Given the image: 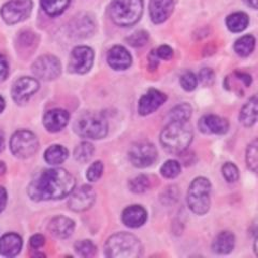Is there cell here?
Here are the masks:
<instances>
[{"mask_svg":"<svg viewBox=\"0 0 258 258\" xmlns=\"http://www.w3.org/2000/svg\"><path fill=\"white\" fill-rule=\"evenodd\" d=\"M76 180L62 168L47 169L32 181L28 187V195L32 200H57L67 197L74 191Z\"/></svg>","mask_w":258,"mask_h":258,"instance_id":"6da1fadb","label":"cell"},{"mask_svg":"<svg viewBox=\"0 0 258 258\" xmlns=\"http://www.w3.org/2000/svg\"><path fill=\"white\" fill-rule=\"evenodd\" d=\"M192 137L188 122L171 120L160 134V143L171 154H182L189 147Z\"/></svg>","mask_w":258,"mask_h":258,"instance_id":"7a4b0ae2","label":"cell"},{"mask_svg":"<svg viewBox=\"0 0 258 258\" xmlns=\"http://www.w3.org/2000/svg\"><path fill=\"white\" fill-rule=\"evenodd\" d=\"M104 252L110 258H136L141 255L142 246L132 233L118 232L108 239Z\"/></svg>","mask_w":258,"mask_h":258,"instance_id":"3957f363","label":"cell"},{"mask_svg":"<svg viewBox=\"0 0 258 258\" xmlns=\"http://www.w3.org/2000/svg\"><path fill=\"white\" fill-rule=\"evenodd\" d=\"M143 13L142 0H113L109 14L113 23L122 27L135 25Z\"/></svg>","mask_w":258,"mask_h":258,"instance_id":"277c9868","label":"cell"},{"mask_svg":"<svg viewBox=\"0 0 258 258\" xmlns=\"http://www.w3.org/2000/svg\"><path fill=\"white\" fill-rule=\"evenodd\" d=\"M211 183L206 177L199 176L194 180L188 188L187 204L191 212L197 215L206 214L211 205Z\"/></svg>","mask_w":258,"mask_h":258,"instance_id":"5b68a950","label":"cell"},{"mask_svg":"<svg viewBox=\"0 0 258 258\" xmlns=\"http://www.w3.org/2000/svg\"><path fill=\"white\" fill-rule=\"evenodd\" d=\"M108 122L98 113H85L75 124L76 133L84 138L101 139L108 134Z\"/></svg>","mask_w":258,"mask_h":258,"instance_id":"8992f818","label":"cell"},{"mask_svg":"<svg viewBox=\"0 0 258 258\" xmlns=\"http://www.w3.org/2000/svg\"><path fill=\"white\" fill-rule=\"evenodd\" d=\"M39 142L35 134L29 131H19L14 133L10 140L11 152L16 157L28 158L37 152Z\"/></svg>","mask_w":258,"mask_h":258,"instance_id":"52a82bcc","label":"cell"},{"mask_svg":"<svg viewBox=\"0 0 258 258\" xmlns=\"http://www.w3.org/2000/svg\"><path fill=\"white\" fill-rule=\"evenodd\" d=\"M31 10V0H9L2 8V16L7 24L13 25L28 19Z\"/></svg>","mask_w":258,"mask_h":258,"instance_id":"ba28073f","label":"cell"},{"mask_svg":"<svg viewBox=\"0 0 258 258\" xmlns=\"http://www.w3.org/2000/svg\"><path fill=\"white\" fill-rule=\"evenodd\" d=\"M157 158L155 145L148 141L135 143L129 150V159L137 168H145L154 164Z\"/></svg>","mask_w":258,"mask_h":258,"instance_id":"9c48e42d","label":"cell"},{"mask_svg":"<svg viewBox=\"0 0 258 258\" xmlns=\"http://www.w3.org/2000/svg\"><path fill=\"white\" fill-rule=\"evenodd\" d=\"M34 75L44 81H50L58 78L61 74V64L57 57L53 55H43L32 63Z\"/></svg>","mask_w":258,"mask_h":258,"instance_id":"30bf717a","label":"cell"},{"mask_svg":"<svg viewBox=\"0 0 258 258\" xmlns=\"http://www.w3.org/2000/svg\"><path fill=\"white\" fill-rule=\"evenodd\" d=\"M94 63V52L88 46H77L71 52L68 69L72 74L84 75Z\"/></svg>","mask_w":258,"mask_h":258,"instance_id":"8fae6325","label":"cell"},{"mask_svg":"<svg viewBox=\"0 0 258 258\" xmlns=\"http://www.w3.org/2000/svg\"><path fill=\"white\" fill-rule=\"evenodd\" d=\"M96 199V194L90 185H83L71 192L68 206L76 212H82L90 209Z\"/></svg>","mask_w":258,"mask_h":258,"instance_id":"7c38bea8","label":"cell"},{"mask_svg":"<svg viewBox=\"0 0 258 258\" xmlns=\"http://www.w3.org/2000/svg\"><path fill=\"white\" fill-rule=\"evenodd\" d=\"M39 90V82L29 77H23L16 80L12 86V97L15 102L24 103Z\"/></svg>","mask_w":258,"mask_h":258,"instance_id":"4fadbf2b","label":"cell"},{"mask_svg":"<svg viewBox=\"0 0 258 258\" xmlns=\"http://www.w3.org/2000/svg\"><path fill=\"white\" fill-rule=\"evenodd\" d=\"M166 100L167 96L164 93L152 88V90L148 91V93H145L139 100V114L143 116L151 114V113L155 112L159 107L163 106Z\"/></svg>","mask_w":258,"mask_h":258,"instance_id":"5bb4252c","label":"cell"},{"mask_svg":"<svg viewBox=\"0 0 258 258\" xmlns=\"http://www.w3.org/2000/svg\"><path fill=\"white\" fill-rule=\"evenodd\" d=\"M70 34L78 39H84L93 35L95 31V22L92 16L82 13L75 16L69 25Z\"/></svg>","mask_w":258,"mask_h":258,"instance_id":"9a60e30c","label":"cell"},{"mask_svg":"<svg viewBox=\"0 0 258 258\" xmlns=\"http://www.w3.org/2000/svg\"><path fill=\"white\" fill-rule=\"evenodd\" d=\"M198 126L201 132L209 135H224L229 129L228 120L217 115H205L200 118Z\"/></svg>","mask_w":258,"mask_h":258,"instance_id":"2e32d148","label":"cell"},{"mask_svg":"<svg viewBox=\"0 0 258 258\" xmlns=\"http://www.w3.org/2000/svg\"><path fill=\"white\" fill-rule=\"evenodd\" d=\"M174 0H151L150 15L151 20L155 24L167 21L173 12Z\"/></svg>","mask_w":258,"mask_h":258,"instance_id":"e0dca14e","label":"cell"},{"mask_svg":"<svg viewBox=\"0 0 258 258\" xmlns=\"http://www.w3.org/2000/svg\"><path fill=\"white\" fill-rule=\"evenodd\" d=\"M70 114L62 109H54L45 113L43 117V125L48 132H59L69 122Z\"/></svg>","mask_w":258,"mask_h":258,"instance_id":"ac0fdd59","label":"cell"},{"mask_svg":"<svg viewBox=\"0 0 258 258\" xmlns=\"http://www.w3.org/2000/svg\"><path fill=\"white\" fill-rule=\"evenodd\" d=\"M108 62L114 70H125L132 64V56L124 46H113L108 53Z\"/></svg>","mask_w":258,"mask_h":258,"instance_id":"d6986e66","label":"cell"},{"mask_svg":"<svg viewBox=\"0 0 258 258\" xmlns=\"http://www.w3.org/2000/svg\"><path fill=\"white\" fill-rule=\"evenodd\" d=\"M123 223L129 228H138L148 219V213L141 206L134 205L127 207L123 212Z\"/></svg>","mask_w":258,"mask_h":258,"instance_id":"ffe728a7","label":"cell"},{"mask_svg":"<svg viewBox=\"0 0 258 258\" xmlns=\"http://www.w3.org/2000/svg\"><path fill=\"white\" fill-rule=\"evenodd\" d=\"M48 230L55 237L66 239L74 232L75 222L66 216H56L48 224Z\"/></svg>","mask_w":258,"mask_h":258,"instance_id":"44dd1931","label":"cell"},{"mask_svg":"<svg viewBox=\"0 0 258 258\" xmlns=\"http://www.w3.org/2000/svg\"><path fill=\"white\" fill-rule=\"evenodd\" d=\"M22 239L16 233H7L0 238V254L6 257H14L21 251Z\"/></svg>","mask_w":258,"mask_h":258,"instance_id":"7402d4cb","label":"cell"},{"mask_svg":"<svg viewBox=\"0 0 258 258\" xmlns=\"http://www.w3.org/2000/svg\"><path fill=\"white\" fill-rule=\"evenodd\" d=\"M240 123L245 127H251L258 122V93L249 98L240 112Z\"/></svg>","mask_w":258,"mask_h":258,"instance_id":"603a6c76","label":"cell"},{"mask_svg":"<svg viewBox=\"0 0 258 258\" xmlns=\"http://www.w3.org/2000/svg\"><path fill=\"white\" fill-rule=\"evenodd\" d=\"M235 247V236L229 231H223L216 236L212 243L214 253L226 255L229 254Z\"/></svg>","mask_w":258,"mask_h":258,"instance_id":"cb8c5ba5","label":"cell"},{"mask_svg":"<svg viewBox=\"0 0 258 258\" xmlns=\"http://www.w3.org/2000/svg\"><path fill=\"white\" fill-rule=\"evenodd\" d=\"M248 16L244 12L231 13L226 19V25L232 32H241L248 26Z\"/></svg>","mask_w":258,"mask_h":258,"instance_id":"d4e9b609","label":"cell"},{"mask_svg":"<svg viewBox=\"0 0 258 258\" xmlns=\"http://www.w3.org/2000/svg\"><path fill=\"white\" fill-rule=\"evenodd\" d=\"M68 150L62 145L55 144L48 148L44 153V158L46 163L51 165H59L63 163L68 157Z\"/></svg>","mask_w":258,"mask_h":258,"instance_id":"484cf974","label":"cell"},{"mask_svg":"<svg viewBox=\"0 0 258 258\" xmlns=\"http://www.w3.org/2000/svg\"><path fill=\"white\" fill-rule=\"evenodd\" d=\"M71 0H41L44 12L50 16H57L67 9Z\"/></svg>","mask_w":258,"mask_h":258,"instance_id":"4316f807","label":"cell"},{"mask_svg":"<svg viewBox=\"0 0 258 258\" xmlns=\"http://www.w3.org/2000/svg\"><path fill=\"white\" fill-rule=\"evenodd\" d=\"M256 40L253 36L247 35L239 38L235 43V51L236 53L241 56V57H246V56L251 55L255 48Z\"/></svg>","mask_w":258,"mask_h":258,"instance_id":"83f0119b","label":"cell"},{"mask_svg":"<svg viewBox=\"0 0 258 258\" xmlns=\"http://www.w3.org/2000/svg\"><path fill=\"white\" fill-rule=\"evenodd\" d=\"M191 115V107L188 103H182L179 106L174 107L170 113H169L168 118L169 122L171 120H177V122H188Z\"/></svg>","mask_w":258,"mask_h":258,"instance_id":"f1b7e54d","label":"cell"},{"mask_svg":"<svg viewBox=\"0 0 258 258\" xmlns=\"http://www.w3.org/2000/svg\"><path fill=\"white\" fill-rule=\"evenodd\" d=\"M95 152L94 145L90 142H81L75 150V158L80 163H86L93 157Z\"/></svg>","mask_w":258,"mask_h":258,"instance_id":"f546056e","label":"cell"},{"mask_svg":"<svg viewBox=\"0 0 258 258\" xmlns=\"http://www.w3.org/2000/svg\"><path fill=\"white\" fill-rule=\"evenodd\" d=\"M246 163L248 168L258 175V138L249 143L247 147Z\"/></svg>","mask_w":258,"mask_h":258,"instance_id":"4dcf8cb0","label":"cell"},{"mask_svg":"<svg viewBox=\"0 0 258 258\" xmlns=\"http://www.w3.org/2000/svg\"><path fill=\"white\" fill-rule=\"evenodd\" d=\"M160 173L166 179H174L181 173V165L176 160L170 159L161 166Z\"/></svg>","mask_w":258,"mask_h":258,"instance_id":"1f68e13d","label":"cell"},{"mask_svg":"<svg viewBox=\"0 0 258 258\" xmlns=\"http://www.w3.org/2000/svg\"><path fill=\"white\" fill-rule=\"evenodd\" d=\"M75 249L78 255L82 257H92L96 253V246L90 240H81L75 244Z\"/></svg>","mask_w":258,"mask_h":258,"instance_id":"d6a6232c","label":"cell"},{"mask_svg":"<svg viewBox=\"0 0 258 258\" xmlns=\"http://www.w3.org/2000/svg\"><path fill=\"white\" fill-rule=\"evenodd\" d=\"M150 187V180L147 175H138L129 182V188L133 192L141 194Z\"/></svg>","mask_w":258,"mask_h":258,"instance_id":"836d02e7","label":"cell"},{"mask_svg":"<svg viewBox=\"0 0 258 258\" xmlns=\"http://www.w3.org/2000/svg\"><path fill=\"white\" fill-rule=\"evenodd\" d=\"M148 41H149V34L144 30L136 31L135 34H133L132 36H129L127 38V42L135 47L144 46L148 43Z\"/></svg>","mask_w":258,"mask_h":258,"instance_id":"e575fe53","label":"cell"},{"mask_svg":"<svg viewBox=\"0 0 258 258\" xmlns=\"http://www.w3.org/2000/svg\"><path fill=\"white\" fill-rule=\"evenodd\" d=\"M180 83H181V86L184 88L185 91L191 92L197 87L198 79L196 78L195 75L192 74V72L187 71V72H185V74H183L181 76Z\"/></svg>","mask_w":258,"mask_h":258,"instance_id":"d590c367","label":"cell"},{"mask_svg":"<svg viewBox=\"0 0 258 258\" xmlns=\"http://www.w3.org/2000/svg\"><path fill=\"white\" fill-rule=\"evenodd\" d=\"M222 172L225 180L229 183L236 182L239 179V169L232 163H226L222 168Z\"/></svg>","mask_w":258,"mask_h":258,"instance_id":"8d00e7d4","label":"cell"},{"mask_svg":"<svg viewBox=\"0 0 258 258\" xmlns=\"http://www.w3.org/2000/svg\"><path fill=\"white\" fill-rule=\"evenodd\" d=\"M103 172V165L101 161H95V163L88 168V170L86 172V177L88 181L91 182H96L98 181Z\"/></svg>","mask_w":258,"mask_h":258,"instance_id":"74e56055","label":"cell"},{"mask_svg":"<svg viewBox=\"0 0 258 258\" xmlns=\"http://www.w3.org/2000/svg\"><path fill=\"white\" fill-rule=\"evenodd\" d=\"M199 80L204 85H210L214 81V72L210 68H204L199 72Z\"/></svg>","mask_w":258,"mask_h":258,"instance_id":"f35d334b","label":"cell"},{"mask_svg":"<svg viewBox=\"0 0 258 258\" xmlns=\"http://www.w3.org/2000/svg\"><path fill=\"white\" fill-rule=\"evenodd\" d=\"M155 51H156L158 58H160V59L170 60L173 57V50L168 45H161Z\"/></svg>","mask_w":258,"mask_h":258,"instance_id":"ab89813d","label":"cell"},{"mask_svg":"<svg viewBox=\"0 0 258 258\" xmlns=\"http://www.w3.org/2000/svg\"><path fill=\"white\" fill-rule=\"evenodd\" d=\"M45 244V238L42 235H35L30 239V245L32 248H40Z\"/></svg>","mask_w":258,"mask_h":258,"instance_id":"60d3db41","label":"cell"},{"mask_svg":"<svg viewBox=\"0 0 258 258\" xmlns=\"http://www.w3.org/2000/svg\"><path fill=\"white\" fill-rule=\"evenodd\" d=\"M8 72H9V66H8L7 59L3 55H0V82L7 78Z\"/></svg>","mask_w":258,"mask_h":258,"instance_id":"b9f144b4","label":"cell"},{"mask_svg":"<svg viewBox=\"0 0 258 258\" xmlns=\"http://www.w3.org/2000/svg\"><path fill=\"white\" fill-rule=\"evenodd\" d=\"M159 64V58L156 54V51L153 50L149 54V69L150 70H155Z\"/></svg>","mask_w":258,"mask_h":258,"instance_id":"7bdbcfd3","label":"cell"},{"mask_svg":"<svg viewBox=\"0 0 258 258\" xmlns=\"http://www.w3.org/2000/svg\"><path fill=\"white\" fill-rule=\"evenodd\" d=\"M7 205V191L4 187L0 186V212L4 211Z\"/></svg>","mask_w":258,"mask_h":258,"instance_id":"ee69618b","label":"cell"},{"mask_svg":"<svg viewBox=\"0 0 258 258\" xmlns=\"http://www.w3.org/2000/svg\"><path fill=\"white\" fill-rule=\"evenodd\" d=\"M243 2L248 6L253 8V9L258 10V0H243Z\"/></svg>","mask_w":258,"mask_h":258,"instance_id":"f6af8a7d","label":"cell"},{"mask_svg":"<svg viewBox=\"0 0 258 258\" xmlns=\"http://www.w3.org/2000/svg\"><path fill=\"white\" fill-rule=\"evenodd\" d=\"M5 172H6V166L3 161H0V175H3Z\"/></svg>","mask_w":258,"mask_h":258,"instance_id":"bcb514c9","label":"cell"},{"mask_svg":"<svg viewBox=\"0 0 258 258\" xmlns=\"http://www.w3.org/2000/svg\"><path fill=\"white\" fill-rule=\"evenodd\" d=\"M5 109V100L2 96H0V113H2Z\"/></svg>","mask_w":258,"mask_h":258,"instance_id":"7dc6e473","label":"cell"},{"mask_svg":"<svg viewBox=\"0 0 258 258\" xmlns=\"http://www.w3.org/2000/svg\"><path fill=\"white\" fill-rule=\"evenodd\" d=\"M254 249H255V253H256V255L258 256V237H257V239H256V241H255V245H254Z\"/></svg>","mask_w":258,"mask_h":258,"instance_id":"c3c4849f","label":"cell"},{"mask_svg":"<svg viewBox=\"0 0 258 258\" xmlns=\"http://www.w3.org/2000/svg\"><path fill=\"white\" fill-rule=\"evenodd\" d=\"M3 145H4V137H3V134L0 133V150L3 149Z\"/></svg>","mask_w":258,"mask_h":258,"instance_id":"681fc988","label":"cell"}]
</instances>
